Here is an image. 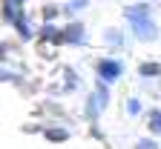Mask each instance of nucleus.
I'll use <instances>...</instances> for the list:
<instances>
[{
    "label": "nucleus",
    "instance_id": "f03ea898",
    "mask_svg": "<svg viewBox=\"0 0 161 149\" xmlns=\"http://www.w3.org/2000/svg\"><path fill=\"white\" fill-rule=\"evenodd\" d=\"M127 23H130V32H132V37L138 40V43H153V40L158 37V23L153 20V14L132 17V20H127Z\"/></svg>",
    "mask_w": 161,
    "mask_h": 149
},
{
    "label": "nucleus",
    "instance_id": "7ed1b4c3",
    "mask_svg": "<svg viewBox=\"0 0 161 149\" xmlns=\"http://www.w3.org/2000/svg\"><path fill=\"white\" fill-rule=\"evenodd\" d=\"M37 40H40V43H49V46H55V49L66 43V37H64V29H60L58 23H40Z\"/></svg>",
    "mask_w": 161,
    "mask_h": 149
},
{
    "label": "nucleus",
    "instance_id": "39448f33",
    "mask_svg": "<svg viewBox=\"0 0 161 149\" xmlns=\"http://www.w3.org/2000/svg\"><path fill=\"white\" fill-rule=\"evenodd\" d=\"M12 29L17 32V37L23 40V43H29V40H35V37H37V32L32 29V20H29V14H26V12H20V14H17V20L12 23Z\"/></svg>",
    "mask_w": 161,
    "mask_h": 149
},
{
    "label": "nucleus",
    "instance_id": "f3484780",
    "mask_svg": "<svg viewBox=\"0 0 161 149\" xmlns=\"http://www.w3.org/2000/svg\"><path fill=\"white\" fill-rule=\"evenodd\" d=\"M135 149H161V146H158L155 138H141V141L135 143Z\"/></svg>",
    "mask_w": 161,
    "mask_h": 149
},
{
    "label": "nucleus",
    "instance_id": "4468645a",
    "mask_svg": "<svg viewBox=\"0 0 161 149\" xmlns=\"http://www.w3.org/2000/svg\"><path fill=\"white\" fill-rule=\"evenodd\" d=\"M60 14H64V6H58V3H46L43 9H40V17H43V23H55Z\"/></svg>",
    "mask_w": 161,
    "mask_h": 149
},
{
    "label": "nucleus",
    "instance_id": "6e6552de",
    "mask_svg": "<svg viewBox=\"0 0 161 149\" xmlns=\"http://www.w3.org/2000/svg\"><path fill=\"white\" fill-rule=\"evenodd\" d=\"M138 77H144V80L161 77V63H158V60H141V63H138Z\"/></svg>",
    "mask_w": 161,
    "mask_h": 149
},
{
    "label": "nucleus",
    "instance_id": "0eeeda50",
    "mask_svg": "<svg viewBox=\"0 0 161 149\" xmlns=\"http://www.w3.org/2000/svg\"><path fill=\"white\" fill-rule=\"evenodd\" d=\"M40 135H43L49 143H66L72 138V129H66V126H46Z\"/></svg>",
    "mask_w": 161,
    "mask_h": 149
},
{
    "label": "nucleus",
    "instance_id": "ddd939ff",
    "mask_svg": "<svg viewBox=\"0 0 161 149\" xmlns=\"http://www.w3.org/2000/svg\"><path fill=\"white\" fill-rule=\"evenodd\" d=\"M144 120H147V132L155 135V138H161V109H150L144 115Z\"/></svg>",
    "mask_w": 161,
    "mask_h": 149
},
{
    "label": "nucleus",
    "instance_id": "20e7f679",
    "mask_svg": "<svg viewBox=\"0 0 161 149\" xmlns=\"http://www.w3.org/2000/svg\"><path fill=\"white\" fill-rule=\"evenodd\" d=\"M64 37H66V46H86V26L80 20H72L64 26Z\"/></svg>",
    "mask_w": 161,
    "mask_h": 149
},
{
    "label": "nucleus",
    "instance_id": "6ab92c4d",
    "mask_svg": "<svg viewBox=\"0 0 161 149\" xmlns=\"http://www.w3.org/2000/svg\"><path fill=\"white\" fill-rule=\"evenodd\" d=\"M132 3H138V0H132ZM147 3H150V0H147Z\"/></svg>",
    "mask_w": 161,
    "mask_h": 149
},
{
    "label": "nucleus",
    "instance_id": "1a4fd4ad",
    "mask_svg": "<svg viewBox=\"0 0 161 149\" xmlns=\"http://www.w3.org/2000/svg\"><path fill=\"white\" fill-rule=\"evenodd\" d=\"M144 14H153V6L147 3V0H138V3H130V6H124V20L144 17Z\"/></svg>",
    "mask_w": 161,
    "mask_h": 149
},
{
    "label": "nucleus",
    "instance_id": "f8f14e48",
    "mask_svg": "<svg viewBox=\"0 0 161 149\" xmlns=\"http://www.w3.org/2000/svg\"><path fill=\"white\" fill-rule=\"evenodd\" d=\"M60 75H64V95H72L75 89H78V72L72 69V66H60Z\"/></svg>",
    "mask_w": 161,
    "mask_h": 149
},
{
    "label": "nucleus",
    "instance_id": "423d86ee",
    "mask_svg": "<svg viewBox=\"0 0 161 149\" xmlns=\"http://www.w3.org/2000/svg\"><path fill=\"white\" fill-rule=\"evenodd\" d=\"M101 112H104V109H101L98 98L89 92L86 100H84V120H86V123H98V120H101Z\"/></svg>",
    "mask_w": 161,
    "mask_h": 149
},
{
    "label": "nucleus",
    "instance_id": "f257e3e1",
    "mask_svg": "<svg viewBox=\"0 0 161 149\" xmlns=\"http://www.w3.org/2000/svg\"><path fill=\"white\" fill-rule=\"evenodd\" d=\"M95 77H98V80H107L109 86H115V83L124 77V60L115 57V55L101 57V60L95 63Z\"/></svg>",
    "mask_w": 161,
    "mask_h": 149
},
{
    "label": "nucleus",
    "instance_id": "2eb2a0df",
    "mask_svg": "<svg viewBox=\"0 0 161 149\" xmlns=\"http://www.w3.org/2000/svg\"><path fill=\"white\" fill-rule=\"evenodd\" d=\"M124 109H127L130 118H141V115H147V112H144V103H141L138 98H127V106H124Z\"/></svg>",
    "mask_w": 161,
    "mask_h": 149
},
{
    "label": "nucleus",
    "instance_id": "a211bd4d",
    "mask_svg": "<svg viewBox=\"0 0 161 149\" xmlns=\"http://www.w3.org/2000/svg\"><path fill=\"white\" fill-rule=\"evenodd\" d=\"M6 3H12V6H17V9H26V0H6Z\"/></svg>",
    "mask_w": 161,
    "mask_h": 149
},
{
    "label": "nucleus",
    "instance_id": "9d476101",
    "mask_svg": "<svg viewBox=\"0 0 161 149\" xmlns=\"http://www.w3.org/2000/svg\"><path fill=\"white\" fill-rule=\"evenodd\" d=\"M112 86L107 80H95V89H92V95L98 98V103H101V109H107L109 106V100H112V92H109Z\"/></svg>",
    "mask_w": 161,
    "mask_h": 149
},
{
    "label": "nucleus",
    "instance_id": "9b49d317",
    "mask_svg": "<svg viewBox=\"0 0 161 149\" xmlns=\"http://www.w3.org/2000/svg\"><path fill=\"white\" fill-rule=\"evenodd\" d=\"M104 43H107L109 52L124 49V32H121V29H107V32H104Z\"/></svg>",
    "mask_w": 161,
    "mask_h": 149
},
{
    "label": "nucleus",
    "instance_id": "dca6fc26",
    "mask_svg": "<svg viewBox=\"0 0 161 149\" xmlns=\"http://www.w3.org/2000/svg\"><path fill=\"white\" fill-rule=\"evenodd\" d=\"M86 6H89V0H69V3L64 6V14H66V17H75V14L84 12Z\"/></svg>",
    "mask_w": 161,
    "mask_h": 149
}]
</instances>
